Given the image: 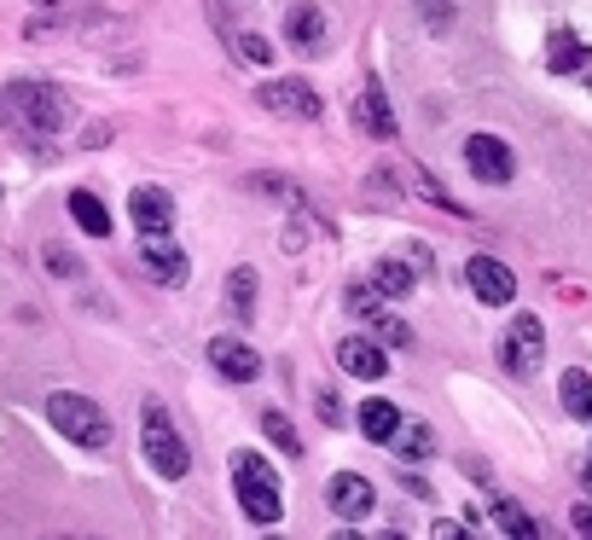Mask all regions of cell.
<instances>
[{
    "mask_svg": "<svg viewBox=\"0 0 592 540\" xmlns=\"http://www.w3.org/2000/svg\"><path fill=\"white\" fill-rule=\"evenodd\" d=\"M47 425H53L59 436H71L76 448H93V453H105L111 448V418L99 401L88 395H76V390H59V395H47Z\"/></svg>",
    "mask_w": 592,
    "mask_h": 540,
    "instance_id": "1",
    "label": "cell"
},
{
    "mask_svg": "<svg viewBox=\"0 0 592 540\" xmlns=\"http://www.w3.org/2000/svg\"><path fill=\"white\" fill-rule=\"evenodd\" d=\"M232 488H239V505L250 523H279L285 517V488L279 470L262 460V453H232Z\"/></svg>",
    "mask_w": 592,
    "mask_h": 540,
    "instance_id": "2",
    "label": "cell"
},
{
    "mask_svg": "<svg viewBox=\"0 0 592 540\" xmlns=\"http://www.w3.org/2000/svg\"><path fill=\"white\" fill-rule=\"evenodd\" d=\"M146 460L158 477L168 482H180L186 477V465H192V453H186V442L175 436V425H168V407L163 401H146Z\"/></svg>",
    "mask_w": 592,
    "mask_h": 540,
    "instance_id": "3",
    "label": "cell"
},
{
    "mask_svg": "<svg viewBox=\"0 0 592 540\" xmlns=\"http://www.w3.org/2000/svg\"><path fill=\"white\" fill-rule=\"evenodd\" d=\"M500 354H505V373H517V378L540 373V361H546V326H540L534 314H517L512 331H505V343H500Z\"/></svg>",
    "mask_w": 592,
    "mask_h": 540,
    "instance_id": "4",
    "label": "cell"
},
{
    "mask_svg": "<svg viewBox=\"0 0 592 540\" xmlns=\"http://www.w3.org/2000/svg\"><path fill=\"white\" fill-rule=\"evenodd\" d=\"M256 99H262L267 111H279V116H297V123H319V116H326V99H319L308 81H297V76L262 81Z\"/></svg>",
    "mask_w": 592,
    "mask_h": 540,
    "instance_id": "5",
    "label": "cell"
},
{
    "mask_svg": "<svg viewBox=\"0 0 592 540\" xmlns=\"http://www.w3.org/2000/svg\"><path fill=\"white\" fill-rule=\"evenodd\" d=\"M465 163H470V175L477 180H488V187H505V180L517 175V158H512V146H505L500 134H470Z\"/></svg>",
    "mask_w": 592,
    "mask_h": 540,
    "instance_id": "6",
    "label": "cell"
},
{
    "mask_svg": "<svg viewBox=\"0 0 592 540\" xmlns=\"http://www.w3.org/2000/svg\"><path fill=\"white\" fill-rule=\"evenodd\" d=\"M18 111L29 128H64V116H71V99L59 88H47V81H18Z\"/></svg>",
    "mask_w": 592,
    "mask_h": 540,
    "instance_id": "7",
    "label": "cell"
},
{
    "mask_svg": "<svg viewBox=\"0 0 592 540\" xmlns=\"http://www.w3.org/2000/svg\"><path fill=\"white\" fill-rule=\"evenodd\" d=\"M465 279H470V291H477L488 309H505V302L517 297V279H512V267L494 262V256H470L465 262Z\"/></svg>",
    "mask_w": 592,
    "mask_h": 540,
    "instance_id": "8",
    "label": "cell"
},
{
    "mask_svg": "<svg viewBox=\"0 0 592 540\" xmlns=\"http://www.w3.org/2000/svg\"><path fill=\"white\" fill-rule=\"evenodd\" d=\"M128 215H134V227H140L146 239H158V233H175V198H168L163 187H134Z\"/></svg>",
    "mask_w": 592,
    "mask_h": 540,
    "instance_id": "9",
    "label": "cell"
},
{
    "mask_svg": "<svg viewBox=\"0 0 592 540\" xmlns=\"http://www.w3.org/2000/svg\"><path fill=\"white\" fill-rule=\"evenodd\" d=\"M337 366H343L349 378H366V384L389 378V354L371 343V337H343V343H337Z\"/></svg>",
    "mask_w": 592,
    "mask_h": 540,
    "instance_id": "10",
    "label": "cell"
},
{
    "mask_svg": "<svg viewBox=\"0 0 592 540\" xmlns=\"http://www.w3.org/2000/svg\"><path fill=\"white\" fill-rule=\"evenodd\" d=\"M371 505H378L371 482L354 477V470H337V477H331V512L343 523H361V517H371Z\"/></svg>",
    "mask_w": 592,
    "mask_h": 540,
    "instance_id": "11",
    "label": "cell"
},
{
    "mask_svg": "<svg viewBox=\"0 0 592 540\" xmlns=\"http://www.w3.org/2000/svg\"><path fill=\"white\" fill-rule=\"evenodd\" d=\"M140 267H146L158 285H186V274H192V267H186V250L168 244V233H158V239L140 244Z\"/></svg>",
    "mask_w": 592,
    "mask_h": 540,
    "instance_id": "12",
    "label": "cell"
},
{
    "mask_svg": "<svg viewBox=\"0 0 592 540\" xmlns=\"http://www.w3.org/2000/svg\"><path fill=\"white\" fill-rule=\"evenodd\" d=\"M210 361H215V373L232 378V384L262 378V354L250 349V343H232V337H215V343H210Z\"/></svg>",
    "mask_w": 592,
    "mask_h": 540,
    "instance_id": "13",
    "label": "cell"
},
{
    "mask_svg": "<svg viewBox=\"0 0 592 540\" xmlns=\"http://www.w3.org/2000/svg\"><path fill=\"white\" fill-rule=\"evenodd\" d=\"M354 123H361V128L371 134V140H389V134H395V111H389L383 81H366L361 105H354Z\"/></svg>",
    "mask_w": 592,
    "mask_h": 540,
    "instance_id": "14",
    "label": "cell"
},
{
    "mask_svg": "<svg viewBox=\"0 0 592 540\" xmlns=\"http://www.w3.org/2000/svg\"><path fill=\"white\" fill-rule=\"evenodd\" d=\"M285 36H291L297 53H319V47H326V12H319V7H291Z\"/></svg>",
    "mask_w": 592,
    "mask_h": 540,
    "instance_id": "15",
    "label": "cell"
},
{
    "mask_svg": "<svg viewBox=\"0 0 592 540\" xmlns=\"http://www.w3.org/2000/svg\"><path fill=\"white\" fill-rule=\"evenodd\" d=\"M395 430H401V407L383 401V395H371L361 407V436L366 442H395Z\"/></svg>",
    "mask_w": 592,
    "mask_h": 540,
    "instance_id": "16",
    "label": "cell"
},
{
    "mask_svg": "<svg viewBox=\"0 0 592 540\" xmlns=\"http://www.w3.org/2000/svg\"><path fill=\"white\" fill-rule=\"evenodd\" d=\"M418 285V274L407 262H395V256H383V262H371V291L378 297H407Z\"/></svg>",
    "mask_w": 592,
    "mask_h": 540,
    "instance_id": "17",
    "label": "cell"
},
{
    "mask_svg": "<svg viewBox=\"0 0 592 540\" xmlns=\"http://www.w3.org/2000/svg\"><path fill=\"white\" fill-rule=\"evenodd\" d=\"M557 395H564L569 418H587V425H592V373H581V366H569V373L557 378Z\"/></svg>",
    "mask_w": 592,
    "mask_h": 540,
    "instance_id": "18",
    "label": "cell"
},
{
    "mask_svg": "<svg viewBox=\"0 0 592 540\" xmlns=\"http://www.w3.org/2000/svg\"><path fill=\"white\" fill-rule=\"evenodd\" d=\"M71 215H76V227H81V233H93V239H105V233H111V210L99 204L88 187H76V192H71Z\"/></svg>",
    "mask_w": 592,
    "mask_h": 540,
    "instance_id": "19",
    "label": "cell"
},
{
    "mask_svg": "<svg viewBox=\"0 0 592 540\" xmlns=\"http://www.w3.org/2000/svg\"><path fill=\"white\" fill-rule=\"evenodd\" d=\"M227 302H232V314H239V319H256V267H232Z\"/></svg>",
    "mask_w": 592,
    "mask_h": 540,
    "instance_id": "20",
    "label": "cell"
},
{
    "mask_svg": "<svg viewBox=\"0 0 592 540\" xmlns=\"http://www.w3.org/2000/svg\"><path fill=\"white\" fill-rule=\"evenodd\" d=\"M395 453H401V460H430V453H436V430L430 425H401L395 430Z\"/></svg>",
    "mask_w": 592,
    "mask_h": 540,
    "instance_id": "21",
    "label": "cell"
},
{
    "mask_svg": "<svg viewBox=\"0 0 592 540\" xmlns=\"http://www.w3.org/2000/svg\"><path fill=\"white\" fill-rule=\"evenodd\" d=\"M581 59H587L581 36H569V29H557V36H552V47H546V64H552L557 76H564V71H581Z\"/></svg>",
    "mask_w": 592,
    "mask_h": 540,
    "instance_id": "22",
    "label": "cell"
},
{
    "mask_svg": "<svg viewBox=\"0 0 592 540\" xmlns=\"http://www.w3.org/2000/svg\"><path fill=\"white\" fill-rule=\"evenodd\" d=\"M262 430H267V442H279L285 453H291V460L302 453V436H297V425H291L285 413H274V407H267V413H262Z\"/></svg>",
    "mask_w": 592,
    "mask_h": 540,
    "instance_id": "23",
    "label": "cell"
},
{
    "mask_svg": "<svg viewBox=\"0 0 592 540\" xmlns=\"http://www.w3.org/2000/svg\"><path fill=\"white\" fill-rule=\"evenodd\" d=\"M494 523H500L505 535H540V523H534V517H522L512 500H494Z\"/></svg>",
    "mask_w": 592,
    "mask_h": 540,
    "instance_id": "24",
    "label": "cell"
},
{
    "mask_svg": "<svg viewBox=\"0 0 592 540\" xmlns=\"http://www.w3.org/2000/svg\"><path fill=\"white\" fill-rule=\"evenodd\" d=\"M371 331H378L383 343H395V349H407V343H413L407 319H395V314H389V309H378V314H371Z\"/></svg>",
    "mask_w": 592,
    "mask_h": 540,
    "instance_id": "25",
    "label": "cell"
},
{
    "mask_svg": "<svg viewBox=\"0 0 592 540\" xmlns=\"http://www.w3.org/2000/svg\"><path fill=\"white\" fill-rule=\"evenodd\" d=\"M378 309H383L378 291H366V285H354V291H349V314H354V319H371Z\"/></svg>",
    "mask_w": 592,
    "mask_h": 540,
    "instance_id": "26",
    "label": "cell"
},
{
    "mask_svg": "<svg viewBox=\"0 0 592 540\" xmlns=\"http://www.w3.org/2000/svg\"><path fill=\"white\" fill-rule=\"evenodd\" d=\"M239 53H244L250 64H267V59H274V41H262V36H239Z\"/></svg>",
    "mask_w": 592,
    "mask_h": 540,
    "instance_id": "27",
    "label": "cell"
},
{
    "mask_svg": "<svg viewBox=\"0 0 592 540\" xmlns=\"http://www.w3.org/2000/svg\"><path fill=\"white\" fill-rule=\"evenodd\" d=\"M47 262H53V274H59V279H76V256H71L64 244H47Z\"/></svg>",
    "mask_w": 592,
    "mask_h": 540,
    "instance_id": "28",
    "label": "cell"
},
{
    "mask_svg": "<svg viewBox=\"0 0 592 540\" xmlns=\"http://www.w3.org/2000/svg\"><path fill=\"white\" fill-rule=\"evenodd\" d=\"M314 413L326 418V425H343V401H337L331 390H319V401H314Z\"/></svg>",
    "mask_w": 592,
    "mask_h": 540,
    "instance_id": "29",
    "label": "cell"
},
{
    "mask_svg": "<svg viewBox=\"0 0 592 540\" xmlns=\"http://www.w3.org/2000/svg\"><path fill=\"white\" fill-rule=\"evenodd\" d=\"M12 111H18V81H12L7 93H0V123H12Z\"/></svg>",
    "mask_w": 592,
    "mask_h": 540,
    "instance_id": "30",
    "label": "cell"
},
{
    "mask_svg": "<svg viewBox=\"0 0 592 540\" xmlns=\"http://www.w3.org/2000/svg\"><path fill=\"white\" fill-rule=\"evenodd\" d=\"M569 523H575V535H592V505H575Z\"/></svg>",
    "mask_w": 592,
    "mask_h": 540,
    "instance_id": "31",
    "label": "cell"
},
{
    "mask_svg": "<svg viewBox=\"0 0 592 540\" xmlns=\"http://www.w3.org/2000/svg\"><path fill=\"white\" fill-rule=\"evenodd\" d=\"M36 7H59V0H36Z\"/></svg>",
    "mask_w": 592,
    "mask_h": 540,
    "instance_id": "32",
    "label": "cell"
}]
</instances>
